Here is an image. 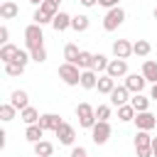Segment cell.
<instances>
[{
    "instance_id": "4316f807",
    "label": "cell",
    "mask_w": 157,
    "mask_h": 157,
    "mask_svg": "<svg viewBox=\"0 0 157 157\" xmlns=\"http://www.w3.org/2000/svg\"><path fill=\"white\" fill-rule=\"evenodd\" d=\"M135 115H137V110H135L130 103H125V105L118 108V120H120V123H130V120H135Z\"/></svg>"
},
{
    "instance_id": "7402d4cb",
    "label": "cell",
    "mask_w": 157,
    "mask_h": 157,
    "mask_svg": "<svg viewBox=\"0 0 157 157\" xmlns=\"http://www.w3.org/2000/svg\"><path fill=\"white\" fill-rule=\"evenodd\" d=\"M52 27H54L56 32H64V29H69V27H71V15L61 10V12H59V15L52 20Z\"/></svg>"
},
{
    "instance_id": "ffe728a7",
    "label": "cell",
    "mask_w": 157,
    "mask_h": 157,
    "mask_svg": "<svg viewBox=\"0 0 157 157\" xmlns=\"http://www.w3.org/2000/svg\"><path fill=\"white\" fill-rule=\"evenodd\" d=\"M17 54H20V47H15V44H2V47H0V61H2V64L15 61Z\"/></svg>"
},
{
    "instance_id": "e575fe53",
    "label": "cell",
    "mask_w": 157,
    "mask_h": 157,
    "mask_svg": "<svg viewBox=\"0 0 157 157\" xmlns=\"http://www.w3.org/2000/svg\"><path fill=\"white\" fill-rule=\"evenodd\" d=\"M29 56H32V61L42 64V61H47V49H44V47H42V49H34V52H29Z\"/></svg>"
},
{
    "instance_id": "6da1fadb",
    "label": "cell",
    "mask_w": 157,
    "mask_h": 157,
    "mask_svg": "<svg viewBox=\"0 0 157 157\" xmlns=\"http://www.w3.org/2000/svg\"><path fill=\"white\" fill-rule=\"evenodd\" d=\"M59 12H61V10H59V5H56V2H52V0H44V2H42V5L34 10L32 20H34L37 25H42V27H44V25H52V20H54Z\"/></svg>"
},
{
    "instance_id": "d6986e66",
    "label": "cell",
    "mask_w": 157,
    "mask_h": 157,
    "mask_svg": "<svg viewBox=\"0 0 157 157\" xmlns=\"http://www.w3.org/2000/svg\"><path fill=\"white\" fill-rule=\"evenodd\" d=\"M140 74L145 76V81L157 83V61H155V59H145V64H142V71H140Z\"/></svg>"
},
{
    "instance_id": "484cf974",
    "label": "cell",
    "mask_w": 157,
    "mask_h": 157,
    "mask_svg": "<svg viewBox=\"0 0 157 157\" xmlns=\"http://www.w3.org/2000/svg\"><path fill=\"white\" fill-rule=\"evenodd\" d=\"M88 25H91L88 15H74V17H71V29H74V32H86Z\"/></svg>"
},
{
    "instance_id": "5bb4252c",
    "label": "cell",
    "mask_w": 157,
    "mask_h": 157,
    "mask_svg": "<svg viewBox=\"0 0 157 157\" xmlns=\"http://www.w3.org/2000/svg\"><path fill=\"white\" fill-rule=\"evenodd\" d=\"M61 123H64V120H61L56 113H42V118H39V125H42V130H44V132H47V130L56 132Z\"/></svg>"
},
{
    "instance_id": "7bdbcfd3",
    "label": "cell",
    "mask_w": 157,
    "mask_h": 157,
    "mask_svg": "<svg viewBox=\"0 0 157 157\" xmlns=\"http://www.w3.org/2000/svg\"><path fill=\"white\" fill-rule=\"evenodd\" d=\"M52 2H56V5H59V2H61V0H52Z\"/></svg>"
},
{
    "instance_id": "52a82bcc",
    "label": "cell",
    "mask_w": 157,
    "mask_h": 157,
    "mask_svg": "<svg viewBox=\"0 0 157 157\" xmlns=\"http://www.w3.org/2000/svg\"><path fill=\"white\" fill-rule=\"evenodd\" d=\"M110 135H113L110 123H96V125L91 128V140H93V145H105V142L110 140Z\"/></svg>"
},
{
    "instance_id": "f35d334b",
    "label": "cell",
    "mask_w": 157,
    "mask_h": 157,
    "mask_svg": "<svg viewBox=\"0 0 157 157\" xmlns=\"http://www.w3.org/2000/svg\"><path fill=\"white\" fill-rule=\"evenodd\" d=\"M83 7H93V5H98V0H78Z\"/></svg>"
},
{
    "instance_id": "d4e9b609",
    "label": "cell",
    "mask_w": 157,
    "mask_h": 157,
    "mask_svg": "<svg viewBox=\"0 0 157 157\" xmlns=\"http://www.w3.org/2000/svg\"><path fill=\"white\" fill-rule=\"evenodd\" d=\"M20 118H22V123H25V125H37L42 115H39V110H37V108H32V105H29V108L20 110Z\"/></svg>"
},
{
    "instance_id": "83f0119b",
    "label": "cell",
    "mask_w": 157,
    "mask_h": 157,
    "mask_svg": "<svg viewBox=\"0 0 157 157\" xmlns=\"http://www.w3.org/2000/svg\"><path fill=\"white\" fill-rule=\"evenodd\" d=\"M110 115H113V105H108V103L96 105V120H98V123H108Z\"/></svg>"
},
{
    "instance_id": "74e56055",
    "label": "cell",
    "mask_w": 157,
    "mask_h": 157,
    "mask_svg": "<svg viewBox=\"0 0 157 157\" xmlns=\"http://www.w3.org/2000/svg\"><path fill=\"white\" fill-rule=\"evenodd\" d=\"M118 2H120V0H98V5H101V7H105V10L118 7Z\"/></svg>"
},
{
    "instance_id": "5b68a950",
    "label": "cell",
    "mask_w": 157,
    "mask_h": 157,
    "mask_svg": "<svg viewBox=\"0 0 157 157\" xmlns=\"http://www.w3.org/2000/svg\"><path fill=\"white\" fill-rule=\"evenodd\" d=\"M59 78H61L66 86H81V69H78L76 64L64 61V64L59 66Z\"/></svg>"
},
{
    "instance_id": "3957f363",
    "label": "cell",
    "mask_w": 157,
    "mask_h": 157,
    "mask_svg": "<svg viewBox=\"0 0 157 157\" xmlns=\"http://www.w3.org/2000/svg\"><path fill=\"white\" fill-rule=\"evenodd\" d=\"M76 118H78V125L83 128V130H91L98 120H96V108L91 105V103H78L76 105Z\"/></svg>"
},
{
    "instance_id": "ba28073f",
    "label": "cell",
    "mask_w": 157,
    "mask_h": 157,
    "mask_svg": "<svg viewBox=\"0 0 157 157\" xmlns=\"http://www.w3.org/2000/svg\"><path fill=\"white\" fill-rule=\"evenodd\" d=\"M123 86H125V88H128V91L135 96V93H142V91H145L147 81H145V76H142V74H128Z\"/></svg>"
},
{
    "instance_id": "836d02e7",
    "label": "cell",
    "mask_w": 157,
    "mask_h": 157,
    "mask_svg": "<svg viewBox=\"0 0 157 157\" xmlns=\"http://www.w3.org/2000/svg\"><path fill=\"white\" fill-rule=\"evenodd\" d=\"M5 74H7V76H22V74H25V64L10 61V64H5Z\"/></svg>"
},
{
    "instance_id": "9a60e30c",
    "label": "cell",
    "mask_w": 157,
    "mask_h": 157,
    "mask_svg": "<svg viewBox=\"0 0 157 157\" xmlns=\"http://www.w3.org/2000/svg\"><path fill=\"white\" fill-rule=\"evenodd\" d=\"M10 103H12L17 110H25V108H29V96H27V91H22V88H15V91L10 93Z\"/></svg>"
},
{
    "instance_id": "cb8c5ba5",
    "label": "cell",
    "mask_w": 157,
    "mask_h": 157,
    "mask_svg": "<svg viewBox=\"0 0 157 157\" xmlns=\"http://www.w3.org/2000/svg\"><path fill=\"white\" fill-rule=\"evenodd\" d=\"M78 56H81V49L74 44V42H66L64 44V59L69 64H78Z\"/></svg>"
},
{
    "instance_id": "4dcf8cb0",
    "label": "cell",
    "mask_w": 157,
    "mask_h": 157,
    "mask_svg": "<svg viewBox=\"0 0 157 157\" xmlns=\"http://www.w3.org/2000/svg\"><path fill=\"white\" fill-rule=\"evenodd\" d=\"M108 64H110V59H108L105 54H93V71H96V74H105Z\"/></svg>"
},
{
    "instance_id": "7c38bea8",
    "label": "cell",
    "mask_w": 157,
    "mask_h": 157,
    "mask_svg": "<svg viewBox=\"0 0 157 157\" xmlns=\"http://www.w3.org/2000/svg\"><path fill=\"white\" fill-rule=\"evenodd\" d=\"M110 52H113L115 59H125V61H128V56L132 54V42H128V39H115L113 47H110Z\"/></svg>"
},
{
    "instance_id": "f1b7e54d",
    "label": "cell",
    "mask_w": 157,
    "mask_h": 157,
    "mask_svg": "<svg viewBox=\"0 0 157 157\" xmlns=\"http://www.w3.org/2000/svg\"><path fill=\"white\" fill-rule=\"evenodd\" d=\"M34 155H37V157H52V155H54V145H52L49 140H42V142L34 145Z\"/></svg>"
},
{
    "instance_id": "44dd1931",
    "label": "cell",
    "mask_w": 157,
    "mask_h": 157,
    "mask_svg": "<svg viewBox=\"0 0 157 157\" xmlns=\"http://www.w3.org/2000/svg\"><path fill=\"white\" fill-rule=\"evenodd\" d=\"M42 137H44V130H42L39 123H37V125H27V130H25V140H27V142L37 145V142H42Z\"/></svg>"
},
{
    "instance_id": "ab89813d",
    "label": "cell",
    "mask_w": 157,
    "mask_h": 157,
    "mask_svg": "<svg viewBox=\"0 0 157 157\" xmlns=\"http://www.w3.org/2000/svg\"><path fill=\"white\" fill-rule=\"evenodd\" d=\"M150 98L157 101V83H152V88H150Z\"/></svg>"
},
{
    "instance_id": "60d3db41",
    "label": "cell",
    "mask_w": 157,
    "mask_h": 157,
    "mask_svg": "<svg viewBox=\"0 0 157 157\" xmlns=\"http://www.w3.org/2000/svg\"><path fill=\"white\" fill-rule=\"evenodd\" d=\"M152 157H157V137H152Z\"/></svg>"
},
{
    "instance_id": "9c48e42d",
    "label": "cell",
    "mask_w": 157,
    "mask_h": 157,
    "mask_svg": "<svg viewBox=\"0 0 157 157\" xmlns=\"http://www.w3.org/2000/svg\"><path fill=\"white\" fill-rule=\"evenodd\" d=\"M135 125H137V130H155L157 128V115L155 113H150V110H145V113H137L135 115V120H132Z\"/></svg>"
},
{
    "instance_id": "8d00e7d4",
    "label": "cell",
    "mask_w": 157,
    "mask_h": 157,
    "mask_svg": "<svg viewBox=\"0 0 157 157\" xmlns=\"http://www.w3.org/2000/svg\"><path fill=\"white\" fill-rule=\"evenodd\" d=\"M0 44H10V29H7V25L0 27Z\"/></svg>"
},
{
    "instance_id": "b9f144b4",
    "label": "cell",
    "mask_w": 157,
    "mask_h": 157,
    "mask_svg": "<svg viewBox=\"0 0 157 157\" xmlns=\"http://www.w3.org/2000/svg\"><path fill=\"white\" fill-rule=\"evenodd\" d=\"M152 15H155V20H157V7H155V12H152Z\"/></svg>"
},
{
    "instance_id": "e0dca14e",
    "label": "cell",
    "mask_w": 157,
    "mask_h": 157,
    "mask_svg": "<svg viewBox=\"0 0 157 157\" xmlns=\"http://www.w3.org/2000/svg\"><path fill=\"white\" fill-rule=\"evenodd\" d=\"M96 86H98V74H96L93 69H83V71H81V88L91 91V88H96Z\"/></svg>"
},
{
    "instance_id": "30bf717a",
    "label": "cell",
    "mask_w": 157,
    "mask_h": 157,
    "mask_svg": "<svg viewBox=\"0 0 157 157\" xmlns=\"http://www.w3.org/2000/svg\"><path fill=\"white\" fill-rule=\"evenodd\" d=\"M105 74H108L110 78H125V76H128V61H125V59H110Z\"/></svg>"
},
{
    "instance_id": "277c9868",
    "label": "cell",
    "mask_w": 157,
    "mask_h": 157,
    "mask_svg": "<svg viewBox=\"0 0 157 157\" xmlns=\"http://www.w3.org/2000/svg\"><path fill=\"white\" fill-rule=\"evenodd\" d=\"M132 145H135V155L137 157H152V135L147 130H137Z\"/></svg>"
},
{
    "instance_id": "d6a6232c",
    "label": "cell",
    "mask_w": 157,
    "mask_h": 157,
    "mask_svg": "<svg viewBox=\"0 0 157 157\" xmlns=\"http://www.w3.org/2000/svg\"><path fill=\"white\" fill-rule=\"evenodd\" d=\"M81 71L83 69H93V54L91 52H86V49H81V56H78V64H76Z\"/></svg>"
},
{
    "instance_id": "7a4b0ae2",
    "label": "cell",
    "mask_w": 157,
    "mask_h": 157,
    "mask_svg": "<svg viewBox=\"0 0 157 157\" xmlns=\"http://www.w3.org/2000/svg\"><path fill=\"white\" fill-rule=\"evenodd\" d=\"M25 47L27 52H34V49H42L44 47V32H42V25L32 22L25 27Z\"/></svg>"
},
{
    "instance_id": "d590c367",
    "label": "cell",
    "mask_w": 157,
    "mask_h": 157,
    "mask_svg": "<svg viewBox=\"0 0 157 157\" xmlns=\"http://www.w3.org/2000/svg\"><path fill=\"white\" fill-rule=\"evenodd\" d=\"M69 157H88V150L86 147H71V152H69Z\"/></svg>"
},
{
    "instance_id": "f546056e",
    "label": "cell",
    "mask_w": 157,
    "mask_h": 157,
    "mask_svg": "<svg viewBox=\"0 0 157 157\" xmlns=\"http://www.w3.org/2000/svg\"><path fill=\"white\" fill-rule=\"evenodd\" d=\"M152 52V44L147 42V39H137V42H132V54H137V56H147Z\"/></svg>"
},
{
    "instance_id": "1f68e13d",
    "label": "cell",
    "mask_w": 157,
    "mask_h": 157,
    "mask_svg": "<svg viewBox=\"0 0 157 157\" xmlns=\"http://www.w3.org/2000/svg\"><path fill=\"white\" fill-rule=\"evenodd\" d=\"M15 115H17V108H15V105H12L10 101L0 105V120H2V123H10V120H12Z\"/></svg>"
},
{
    "instance_id": "ac0fdd59",
    "label": "cell",
    "mask_w": 157,
    "mask_h": 157,
    "mask_svg": "<svg viewBox=\"0 0 157 157\" xmlns=\"http://www.w3.org/2000/svg\"><path fill=\"white\" fill-rule=\"evenodd\" d=\"M115 86H118V83H115V78H110L108 74H101V76H98V86H96V88H98V93H103V96H110Z\"/></svg>"
},
{
    "instance_id": "8992f818",
    "label": "cell",
    "mask_w": 157,
    "mask_h": 157,
    "mask_svg": "<svg viewBox=\"0 0 157 157\" xmlns=\"http://www.w3.org/2000/svg\"><path fill=\"white\" fill-rule=\"evenodd\" d=\"M123 22H125V10L118 5V7H113V10L105 12V17H103V29H105V32H115Z\"/></svg>"
},
{
    "instance_id": "8fae6325",
    "label": "cell",
    "mask_w": 157,
    "mask_h": 157,
    "mask_svg": "<svg viewBox=\"0 0 157 157\" xmlns=\"http://www.w3.org/2000/svg\"><path fill=\"white\" fill-rule=\"evenodd\" d=\"M54 135L59 137V145H66V147H71L74 140H76V130H74V125H69V123H61Z\"/></svg>"
},
{
    "instance_id": "2e32d148",
    "label": "cell",
    "mask_w": 157,
    "mask_h": 157,
    "mask_svg": "<svg viewBox=\"0 0 157 157\" xmlns=\"http://www.w3.org/2000/svg\"><path fill=\"white\" fill-rule=\"evenodd\" d=\"M17 15H20V5L17 2H12V0L0 2V17L2 20H15Z\"/></svg>"
},
{
    "instance_id": "ee69618b",
    "label": "cell",
    "mask_w": 157,
    "mask_h": 157,
    "mask_svg": "<svg viewBox=\"0 0 157 157\" xmlns=\"http://www.w3.org/2000/svg\"><path fill=\"white\" fill-rule=\"evenodd\" d=\"M76 2H78V0H76Z\"/></svg>"
},
{
    "instance_id": "4fadbf2b",
    "label": "cell",
    "mask_w": 157,
    "mask_h": 157,
    "mask_svg": "<svg viewBox=\"0 0 157 157\" xmlns=\"http://www.w3.org/2000/svg\"><path fill=\"white\" fill-rule=\"evenodd\" d=\"M110 98V105H115V108H120V105H125V103H130V91L125 88V86H115L113 88V93L108 96Z\"/></svg>"
},
{
    "instance_id": "603a6c76",
    "label": "cell",
    "mask_w": 157,
    "mask_h": 157,
    "mask_svg": "<svg viewBox=\"0 0 157 157\" xmlns=\"http://www.w3.org/2000/svg\"><path fill=\"white\" fill-rule=\"evenodd\" d=\"M150 96H142V93H135L132 98H130V105L137 110V113H145V110H150Z\"/></svg>"
}]
</instances>
